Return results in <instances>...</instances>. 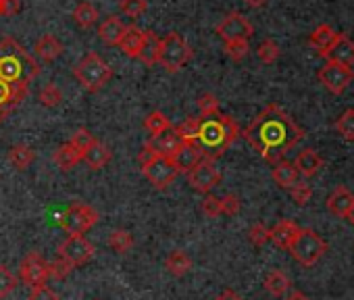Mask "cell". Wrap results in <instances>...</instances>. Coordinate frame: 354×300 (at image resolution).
I'll return each instance as SVG.
<instances>
[{
	"label": "cell",
	"instance_id": "c3c4849f",
	"mask_svg": "<svg viewBox=\"0 0 354 300\" xmlns=\"http://www.w3.org/2000/svg\"><path fill=\"white\" fill-rule=\"evenodd\" d=\"M73 269H75V267H73L71 263L63 261V259H59V261H55V263H48L50 277H55V279H65Z\"/></svg>",
	"mask_w": 354,
	"mask_h": 300
},
{
	"label": "cell",
	"instance_id": "bcb514c9",
	"mask_svg": "<svg viewBox=\"0 0 354 300\" xmlns=\"http://www.w3.org/2000/svg\"><path fill=\"white\" fill-rule=\"evenodd\" d=\"M219 200H221V215L234 217V215H238V213H240L242 203H240V198H238L236 194H225V196H223V198H219Z\"/></svg>",
	"mask_w": 354,
	"mask_h": 300
},
{
	"label": "cell",
	"instance_id": "6da1fadb",
	"mask_svg": "<svg viewBox=\"0 0 354 300\" xmlns=\"http://www.w3.org/2000/svg\"><path fill=\"white\" fill-rule=\"evenodd\" d=\"M240 135L267 163L275 165L304 140V129L279 104H267Z\"/></svg>",
	"mask_w": 354,
	"mask_h": 300
},
{
	"label": "cell",
	"instance_id": "cb8c5ba5",
	"mask_svg": "<svg viewBox=\"0 0 354 300\" xmlns=\"http://www.w3.org/2000/svg\"><path fill=\"white\" fill-rule=\"evenodd\" d=\"M82 153L80 150L71 144V142H65V144H61L57 150H55V155H53V159H55V163H57V167L61 169V171H69V169H73L80 161H82Z\"/></svg>",
	"mask_w": 354,
	"mask_h": 300
},
{
	"label": "cell",
	"instance_id": "74e56055",
	"mask_svg": "<svg viewBox=\"0 0 354 300\" xmlns=\"http://www.w3.org/2000/svg\"><path fill=\"white\" fill-rule=\"evenodd\" d=\"M196 104H198V111H201L203 117H211V115L219 113V98L213 92L201 94L198 100H196Z\"/></svg>",
	"mask_w": 354,
	"mask_h": 300
},
{
	"label": "cell",
	"instance_id": "7c38bea8",
	"mask_svg": "<svg viewBox=\"0 0 354 300\" xmlns=\"http://www.w3.org/2000/svg\"><path fill=\"white\" fill-rule=\"evenodd\" d=\"M219 34V38L227 44V42H236V40H250L254 34L252 24L242 15V13H230L215 30Z\"/></svg>",
	"mask_w": 354,
	"mask_h": 300
},
{
	"label": "cell",
	"instance_id": "ba28073f",
	"mask_svg": "<svg viewBox=\"0 0 354 300\" xmlns=\"http://www.w3.org/2000/svg\"><path fill=\"white\" fill-rule=\"evenodd\" d=\"M317 79L319 84L331 92V94H344V90L354 82V71L346 65H339V63H333V61H327L319 71H317Z\"/></svg>",
	"mask_w": 354,
	"mask_h": 300
},
{
	"label": "cell",
	"instance_id": "7a4b0ae2",
	"mask_svg": "<svg viewBox=\"0 0 354 300\" xmlns=\"http://www.w3.org/2000/svg\"><path fill=\"white\" fill-rule=\"evenodd\" d=\"M240 127L230 115L215 113L211 117H201L198 133H196V144L201 146L203 159L215 161L223 157L232 144L240 138Z\"/></svg>",
	"mask_w": 354,
	"mask_h": 300
},
{
	"label": "cell",
	"instance_id": "f1b7e54d",
	"mask_svg": "<svg viewBox=\"0 0 354 300\" xmlns=\"http://www.w3.org/2000/svg\"><path fill=\"white\" fill-rule=\"evenodd\" d=\"M123 30H125V26H123V21L119 17H109L98 28V38L106 46H119V40L123 36Z\"/></svg>",
	"mask_w": 354,
	"mask_h": 300
},
{
	"label": "cell",
	"instance_id": "ac0fdd59",
	"mask_svg": "<svg viewBox=\"0 0 354 300\" xmlns=\"http://www.w3.org/2000/svg\"><path fill=\"white\" fill-rule=\"evenodd\" d=\"M323 59L346 65V67H352L354 65V42L348 36L339 34L337 40L333 42V46L323 55Z\"/></svg>",
	"mask_w": 354,
	"mask_h": 300
},
{
	"label": "cell",
	"instance_id": "d6986e66",
	"mask_svg": "<svg viewBox=\"0 0 354 300\" xmlns=\"http://www.w3.org/2000/svg\"><path fill=\"white\" fill-rule=\"evenodd\" d=\"M325 207L335 217H346V213L354 207V194L346 186H337L325 200Z\"/></svg>",
	"mask_w": 354,
	"mask_h": 300
},
{
	"label": "cell",
	"instance_id": "484cf974",
	"mask_svg": "<svg viewBox=\"0 0 354 300\" xmlns=\"http://www.w3.org/2000/svg\"><path fill=\"white\" fill-rule=\"evenodd\" d=\"M63 53H65V46H63L61 40L55 38L53 34H46V36H42V38L36 42V55H38L42 61H46V63L57 61Z\"/></svg>",
	"mask_w": 354,
	"mask_h": 300
},
{
	"label": "cell",
	"instance_id": "8992f818",
	"mask_svg": "<svg viewBox=\"0 0 354 300\" xmlns=\"http://www.w3.org/2000/svg\"><path fill=\"white\" fill-rule=\"evenodd\" d=\"M327 250H329V244L315 229L300 227V232H298V236H296V240H294V244H292V248L288 252L302 267H313L323 259V254Z\"/></svg>",
	"mask_w": 354,
	"mask_h": 300
},
{
	"label": "cell",
	"instance_id": "9c48e42d",
	"mask_svg": "<svg viewBox=\"0 0 354 300\" xmlns=\"http://www.w3.org/2000/svg\"><path fill=\"white\" fill-rule=\"evenodd\" d=\"M142 174H144V178H146L154 188H158V190L169 188V184H173L175 178L180 176V174L175 171L171 159L158 157V155H154L152 159H148L146 163H142Z\"/></svg>",
	"mask_w": 354,
	"mask_h": 300
},
{
	"label": "cell",
	"instance_id": "11a10c76",
	"mask_svg": "<svg viewBox=\"0 0 354 300\" xmlns=\"http://www.w3.org/2000/svg\"><path fill=\"white\" fill-rule=\"evenodd\" d=\"M9 113H11V109H7V106H0V123H3V121L9 117Z\"/></svg>",
	"mask_w": 354,
	"mask_h": 300
},
{
	"label": "cell",
	"instance_id": "2e32d148",
	"mask_svg": "<svg viewBox=\"0 0 354 300\" xmlns=\"http://www.w3.org/2000/svg\"><path fill=\"white\" fill-rule=\"evenodd\" d=\"M298 232H300V225H298L296 221H292V219H281V221H277V223L269 229L271 242H273L277 248H281V250H290V248H292V244H294Z\"/></svg>",
	"mask_w": 354,
	"mask_h": 300
},
{
	"label": "cell",
	"instance_id": "6f0895ef",
	"mask_svg": "<svg viewBox=\"0 0 354 300\" xmlns=\"http://www.w3.org/2000/svg\"><path fill=\"white\" fill-rule=\"evenodd\" d=\"M5 3L7 0H0V17H5Z\"/></svg>",
	"mask_w": 354,
	"mask_h": 300
},
{
	"label": "cell",
	"instance_id": "f5cc1de1",
	"mask_svg": "<svg viewBox=\"0 0 354 300\" xmlns=\"http://www.w3.org/2000/svg\"><path fill=\"white\" fill-rule=\"evenodd\" d=\"M215 300H244L238 292H234V290H225V292H221Z\"/></svg>",
	"mask_w": 354,
	"mask_h": 300
},
{
	"label": "cell",
	"instance_id": "ffe728a7",
	"mask_svg": "<svg viewBox=\"0 0 354 300\" xmlns=\"http://www.w3.org/2000/svg\"><path fill=\"white\" fill-rule=\"evenodd\" d=\"M294 167H296V171H298L300 176L313 178V176H317V174L321 171L323 159H321V155L317 153V150L304 148V150H300V153H298V157H296V161H294Z\"/></svg>",
	"mask_w": 354,
	"mask_h": 300
},
{
	"label": "cell",
	"instance_id": "7bdbcfd3",
	"mask_svg": "<svg viewBox=\"0 0 354 300\" xmlns=\"http://www.w3.org/2000/svg\"><path fill=\"white\" fill-rule=\"evenodd\" d=\"M198 125H201V117H188V119L182 121L180 125H175V131L180 133L184 140H196Z\"/></svg>",
	"mask_w": 354,
	"mask_h": 300
},
{
	"label": "cell",
	"instance_id": "681fc988",
	"mask_svg": "<svg viewBox=\"0 0 354 300\" xmlns=\"http://www.w3.org/2000/svg\"><path fill=\"white\" fill-rule=\"evenodd\" d=\"M28 300H61L59 298V294L50 288V285H36V288H32L30 290V296H28Z\"/></svg>",
	"mask_w": 354,
	"mask_h": 300
},
{
	"label": "cell",
	"instance_id": "f6af8a7d",
	"mask_svg": "<svg viewBox=\"0 0 354 300\" xmlns=\"http://www.w3.org/2000/svg\"><path fill=\"white\" fill-rule=\"evenodd\" d=\"M69 142H71V144L80 150V153L84 155L86 150L96 142V138H94V133H92V131H88V129H77V131H75V135H73Z\"/></svg>",
	"mask_w": 354,
	"mask_h": 300
},
{
	"label": "cell",
	"instance_id": "4dcf8cb0",
	"mask_svg": "<svg viewBox=\"0 0 354 300\" xmlns=\"http://www.w3.org/2000/svg\"><path fill=\"white\" fill-rule=\"evenodd\" d=\"M98 9L92 5V3H80L77 7H75V11H73V19H75V24L80 26V28H84V30H88V28H92L96 21H98Z\"/></svg>",
	"mask_w": 354,
	"mask_h": 300
},
{
	"label": "cell",
	"instance_id": "9f6ffc18",
	"mask_svg": "<svg viewBox=\"0 0 354 300\" xmlns=\"http://www.w3.org/2000/svg\"><path fill=\"white\" fill-rule=\"evenodd\" d=\"M344 219H346V221H348L350 225H354V207H352V209H350V211L346 213V217H344Z\"/></svg>",
	"mask_w": 354,
	"mask_h": 300
},
{
	"label": "cell",
	"instance_id": "5b68a950",
	"mask_svg": "<svg viewBox=\"0 0 354 300\" xmlns=\"http://www.w3.org/2000/svg\"><path fill=\"white\" fill-rule=\"evenodd\" d=\"M192 55H194L192 46L180 34L171 32L165 38H160L158 63L167 73H180L186 67V63L192 59Z\"/></svg>",
	"mask_w": 354,
	"mask_h": 300
},
{
	"label": "cell",
	"instance_id": "d4e9b609",
	"mask_svg": "<svg viewBox=\"0 0 354 300\" xmlns=\"http://www.w3.org/2000/svg\"><path fill=\"white\" fill-rule=\"evenodd\" d=\"M28 96V86H19V84H9L0 79V106L13 109L17 104H21Z\"/></svg>",
	"mask_w": 354,
	"mask_h": 300
},
{
	"label": "cell",
	"instance_id": "603a6c76",
	"mask_svg": "<svg viewBox=\"0 0 354 300\" xmlns=\"http://www.w3.org/2000/svg\"><path fill=\"white\" fill-rule=\"evenodd\" d=\"M263 285H265V290H267L271 296H275V298H283V296L292 290V281H290L288 273L281 271V269H271V271L265 275Z\"/></svg>",
	"mask_w": 354,
	"mask_h": 300
},
{
	"label": "cell",
	"instance_id": "44dd1931",
	"mask_svg": "<svg viewBox=\"0 0 354 300\" xmlns=\"http://www.w3.org/2000/svg\"><path fill=\"white\" fill-rule=\"evenodd\" d=\"M111 157H113L111 148H109L104 142L96 140V142L86 150V153H84L82 161H86V165H88L92 171H98V169H102V167H106V165H109Z\"/></svg>",
	"mask_w": 354,
	"mask_h": 300
},
{
	"label": "cell",
	"instance_id": "b9f144b4",
	"mask_svg": "<svg viewBox=\"0 0 354 300\" xmlns=\"http://www.w3.org/2000/svg\"><path fill=\"white\" fill-rule=\"evenodd\" d=\"M17 285V277L11 273V269L7 265H0V298L9 296Z\"/></svg>",
	"mask_w": 354,
	"mask_h": 300
},
{
	"label": "cell",
	"instance_id": "f35d334b",
	"mask_svg": "<svg viewBox=\"0 0 354 300\" xmlns=\"http://www.w3.org/2000/svg\"><path fill=\"white\" fill-rule=\"evenodd\" d=\"M290 198L294 200L296 207H304L310 198H313V188L306 182H296L290 188Z\"/></svg>",
	"mask_w": 354,
	"mask_h": 300
},
{
	"label": "cell",
	"instance_id": "60d3db41",
	"mask_svg": "<svg viewBox=\"0 0 354 300\" xmlns=\"http://www.w3.org/2000/svg\"><path fill=\"white\" fill-rule=\"evenodd\" d=\"M121 11L129 17V19H138L146 13L148 9V3L146 0H121Z\"/></svg>",
	"mask_w": 354,
	"mask_h": 300
},
{
	"label": "cell",
	"instance_id": "30bf717a",
	"mask_svg": "<svg viewBox=\"0 0 354 300\" xmlns=\"http://www.w3.org/2000/svg\"><path fill=\"white\" fill-rule=\"evenodd\" d=\"M59 259L71 263L73 267L88 263L94 256V244L86 236H67L59 244Z\"/></svg>",
	"mask_w": 354,
	"mask_h": 300
},
{
	"label": "cell",
	"instance_id": "7dc6e473",
	"mask_svg": "<svg viewBox=\"0 0 354 300\" xmlns=\"http://www.w3.org/2000/svg\"><path fill=\"white\" fill-rule=\"evenodd\" d=\"M201 209H203V213H205L209 219H217V217L221 215V200H219L217 196L207 194L205 200H203V205H201Z\"/></svg>",
	"mask_w": 354,
	"mask_h": 300
},
{
	"label": "cell",
	"instance_id": "d6a6232c",
	"mask_svg": "<svg viewBox=\"0 0 354 300\" xmlns=\"http://www.w3.org/2000/svg\"><path fill=\"white\" fill-rule=\"evenodd\" d=\"M109 246H111L113 252L125 254V252L131 250L133 238H131V234H129L127 229H115V232H111V236H109Z\"/></svg>",
	"mask_w": 354,
	"mask_h": 300
},
{
	"label": "cell",
	"instance_id": "816d5d0a",
	"mask_svg": "<svg viewBox=\"0 0 354 300\" xmlns=\"http://www.w3.org/2000/svg\"><path fill=\"white\" fill-rule=\"evenodd\" d=\"M283 298H286V300H310L302 290H296V288H294V290H290Z\"/></svg>",
	"mask_w": 354,
	"mask_h": 300
},
{
	"label": "cell",
	"instance_id": "9a60e30c",
	"mask_svg": "<svg viewBox=\"0 0 354 300\" xmlns=\"http://www.w3.org/2000/svg\"><path fill=\"white\" fill-rule=\"evenodd\" d=\"M184 142H186V140L175 131V127H169V129H165L162 133H158V135L150 138V140L146 142V146L152 150L154 155L171 159L175 150L180 148Z\"/></svg>",
	"mask_w": 354,
	"mask_h": 300
},
{
	"label": "cell",
	"instance_id": "ee69618b",
	"mask_svg": "<svg viewBox=\"0 0 354 300\" xmlns=\"http://www.w3.org/2000/svg\"><path fill=\"white\" fill-rule=\"evenodd\" d=\"M248 50H250L248 40H236V42H227V44H225V55H227L232 61H236V63L242 61V59H246Z\"/></svg>",
	"mask_w": 354,
	"mask_h": 300
},
{
	"label": "cell",
	"instance_id": "836d02e7",
	"mask_svg": "<svg viewBox=\"0 0 354 300\" xmlns=\"http://www.w3.org/2000/svg\"><path fill=\"white\" fill-rule=\"evenodd\" d=\"M335 131L342 140L354 142V109H346L337 121H335Z\"/></svg>",
	"mask_w": 354,
	"mask_h": 300
},
{
	"label": "cell",
	"instance_id": "ab89813d",
	"mask_svg": "<svg viewBox=\"0 0 354 300\" xmlns=\"http://www.w3.org/2000/svg\"><path fill=\"white\" fill-rule=\"evenodd\" d=\"M248 240L252 242V246H265L267 242H271V234H269V227L265 223H254L250 225L248 229Z\"/></svg>",
	"mask_w": 354,
	"mask_h": 300
},
{
	"label": "cell",
	"instance_id": "4fadbf2b",
	"mask_svg": "<svg viewBox=\"0 0 354 300\" xmlns=\"http://www.w3.org/2000/svg\"><path fill=\"white\" fill-rule=\"evenodd\" d=\"M48 277H50L48 263H46V259H44L40 252H30V254L21 261L19 279H21L24 283H28L30 288L44 285Z\"/></svg>",
	"mask_w": 354,
	"mask_h": 300
},
{
	"label": "cell",
	"instance_id": "3957f363",
	"mask_svg": "<svg viewBox=\"0 0 354 300\" xmlns=\"http://www.w3.org/2000/svg\"><path fill=\"white\" fill-rule=\"evenodd\" d=\"M40 75V65L36 59L13 38L0 42V79L9 84L28 86Z\"/></svg>",
	"mask_w": 354,
	"mask_h": 300
},
{
	"label": "cell",
	"instance_id": "db71d44e",
	"mask_svg": "<svg viewBox=\"0 0 354 300\" xmlns=\"http://www.w3.org/2000/svg\"><path fill=\"white\" fill-rule=\"evenodd\" d=\"M244 3H246L248 7H252V9H261V7L267 3V0H244Z\"/></svg>",
	"mask_w": 354,
	"mask_h": 300
},
{
	"label": "cell",
	"instance_id": "e0dca14e",
	"mask_svg": "<svg viewBox=\"0 0 354 300\" xmlns=\"http://www.w3.org/2000/svg\"><path fill=\"white\" fill-rule=\"evenodd\" d=\"M144 42H146V32L136 28V26H125L123 30V36L119 40V48L123 50L125 57L129 59H140L142 55V48H144Z\"/></svg>",
	"mask_w": 354,
	"mask_h": 300
},
{
	"label": "cell",
	"instance_id": "8fae6325",
	"mask_svg": "<svg viewBox=\"0 0 354 300\" xmlns=\"http://www.w3.org/2000/svg\"><path fill=\"white\" fill-rule=\"evenodd\" d=\"M188 176V184L196 190V192H203V194H209L215 186H219L221 182V171L219 167L215 165V161H209V159H203L192 171L186 174Z\"/></svg>",
	"mask_w": 354,
	"mask_h": 300
},
{
	"label": "cell",
	"instance_id": "5bb4252c",
	"mask_svg": "<svg viewBox=\"0 0 354 300\" xmlns=\"http://www.w3.org/2000/svg\"><path fill=\"white\" fill-rule=\"evenodd\" d=\"M201 161H203V153H201V146L196 144V140H186L171 157V163L177 174L192 171Z\"/></svg>",
	"mask_w": 354,
	"mask_h": 300
},
{
	"label": "cell",
	"instance_id": "f907efd6",
	"mask_svg": "<svg viewBox=\"0 0 354 300\" xmlns=\"http://www.w3.org/2000/svg\"><path fill=\"white\" fill-rule=\"evenodd\" d=\"M19 9H21V3H19V0H7V3H5V17L19 13Z\"/></svg>",
	"mask_w": 354,
	"mask_h": 300
},
{
	"label": "cell",
	"instance_id": "f546056e",
	"mask_svg": "<svg viewBox=\"0 0 354 300\" xmlns=\"http://www.w3.org/2000/svg\"><path fill=\"white\" fill-rule=\"evenodd\" d=\"M34 159H36V155H34L32 146H28V144H17L9 150V163L17 171H26L34 163Z\"/></svg>",
	"mask_w": 354,
	"mask_h": 300
},
{
	"label": "cell",
	"instance_id": "1f68e13d",
	"mask_svg": "<svg viewBox=\"0 0 354 300\" xmlns=\"http://www.w3.org/2000/svg\"><path fill=\"white\" fill-rule=\"evenodd\" d=\"M169 127H173V125H171L169 117H167L162 111H152V113L144 119V129L150 133V138L162 133V131L169 129Z\"/></svg>",
	"mask_w": 354,
	"mask_h": 300
},
{
	"label": "cell",
	"instance_id": "4316f807",
	"mask_svg": "<svg viewBox=\"0 0 354 300\" xmlns=\"http://www.w3.org/2000/svg\"><path fill=\"white\" fill-rule=\"evenodd\" d=\"M165 269L173 277H182L192 269V259H190V254H186V250L177 248L165 259Z\"/></svg>",
	"mask_w": 354,
	"mask_h": 300
},
{
	"label": "cell",
	"instance_id": "d590c367",
	"mask_svg": "<svg viewBox=\"0 0 354 300\" xmlns=\"http://www.w3.org/2000/svg\"><path fill=\"white\" fill-rule=\"evenodd\" d=\"M279 55H281V50H279L277 42H275V40H271V38L263 40V42L257 46V57H259V61H261V63H265V65L275 63V61L279 59Z\"/></svg>",
	"mask_w": 354,
	"mask_h": 300
},
{
	"label": "cell",
	"instance_id": "e575fe53",
	"mask_svg": "<svg viewBox=\"0 0 354 300\" xmlns=\"http://www.w3.org/2000/svg\"><path fill=\"white\" fill-rule=\"evenodd\" d=\"M158 46H160V38H156L152 32H146V42H144V48H142L140 61H144L148 67L158 63Z\"/></svg>",
	"mask_w": 354,
	"mask_h": 300
},
{
	"label": "cell",
	"instance_id": "277c9868",
	"mask_svg": "<svg viewBox=\"0 0 354 300\" xmlns=\"http://www.w3.org/2000/svg\"><path fill=\"white\" fill-rule=\"evenodd\" d=\"M73 75L77 79V84L86 90V92H98L102 90L111 77H113V69L111 65L96 53H88L86 57L80 59V63L73 67Z\"/></svg>",
	"mask_w": 354,
	"mask_h": 300
},
{
	"label": "cell",
	"instance_id": "52a82bcc",
	"mask_svg": "<svg viewBox=\"0 0 354 300\" xmlns=\"http://www.w3.org/2000/svg\"><path fill=\"white\" fill-rule=\"evenodd\" d=\"M100 215L96 209L84 203H73L59 219V225L69 234V236H84L98 223Z\"/></svg>",
	"mask_w": 354,
	"mask_h": 300
},
{
	"label": "cell",
	"instance_id": "83f0119b",
	"mask_svg": "<svg viewBox=\"0 0 354 300\" xmlns=\"http://www.w3.org/2000/svg\"><path fill=\"white\" fill-rule=\"evenodd\" d=\"M271 178H273V182H275L279 188H283V190H290L296 182H300V180H298L300 174L296 171L294 163H288V161L275 163V167H273V171H271Z\"/></svg>",
	"mask_w": 354,
	"mask_h": 300
},
{
	"label": "cell",
	"instance_id": "7402d4cb",
	"mask_svg": "<svg viewBox=\"0 0 354 300\" xmlns=\"http://www.w3.org/2000/svg\"><path fill=\"white\" fill-rule=\"evenodd\" d=\"M337 36H339V34H337L329 24H321V26H317V28L313 30L308 42H310V46L317 48V53L323 57V55L333 46V42L337 40Z\"/></svg>",
	"mask_w": 354,
	"mask_h": 300
},
{
	"label": "cell",
	"instance_id": "8d00e7d4",
	"mask_svg": "<svg viewBox=\"0 0 354 300\" xmlns=\"http://www.w3.org/2000/svg\"><path fill=\"white\" fill-rule=\"evenodd\" d=\"M38 100H40V104L46 106V109H55V106H59V104L63 102V92H61V88H59L57 84H48V86H44V88L40 90Z\"/></svg>",
	"mask_w": 354,
	"mask_h": 300
}]
</instances>
